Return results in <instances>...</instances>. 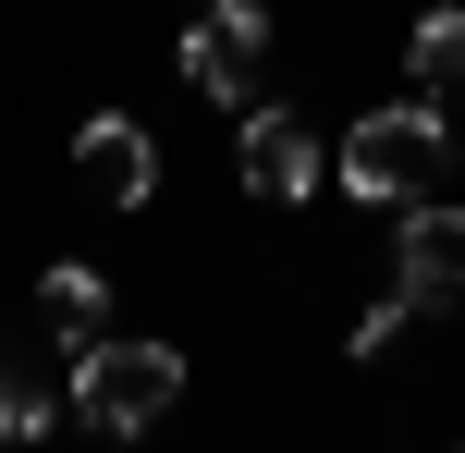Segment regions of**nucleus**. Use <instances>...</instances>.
Returning a JSON list of instances; mask_svg holds the SVG:
<instances>
[{"label": "nucleus", "mask_w": 465, "mask_h": 453, "mask_svg": "<svg viewBox=\"0 0 465 453\" xmlns=\"http://www.w3.org/2000/svg\"><path fill=\"white\" fill-rule=\"evenodd\" d=\"M441 147H453V123L429 111V98H392V111H368V123L343 135L331 184H343L355 209H417V196H429V172H441Z\"/></svg>", "instance_id": "obj_1"}, {"label": "nucleus", "mask_w": 465, "mask_h": 453, "mask_svg": "<svg viewBox=\"0 0 465 453\" xmlns=\"http://www.w3.org/2000/svg\"><path fill=\"white\" fill-rule=\"evenodd\" d=\"M184 405V356L172 343H74V417L86 429H111V441H135V429H160V417Z\"/></svg>", "instance_id": "obj_2"}, {"label": "nucleus", "mask_w": 465, "mask_h": 453, "mask_svg": "<svg viewBox=\"0 0 465 453\" xmlns=\"http://www.w3.org/2000/svg\"><path fill=\"white\" fill-rule=\"evenodd\" d=\"M257 49H270V0H209V25H184V86L196 98H257Z\"/></svg>", "instance_id": "obj_3"}, {"label": "nucleus", "mask_w": 465, "mask_h": 453, "mask_svg": "<svg viewBox=\"0 0 465 453\" xmlns=\"http://www.w3.org/2000/svg\"><path fill=\"white\" fill-rule=\"evenodd\" d=\"M331 160L319 135H306V111H270V98H245V196H270V209H294V196H319Z\"/></svg>", "instance_id": "obj_4"}, {"label": "nucleus", "mask_w": 465, "mask_h": 453, "mask_svg": "<svg viewBox=\"0 0 465 453\" xmlns=\"http://www.w3.org/2000/svg\"><path fill=\"white\" fill-rule=\"evenodd\" d=\"M74 184H86L98 209H147V184H160V147H147V123L98 111L86 135H74Z\"/></svg>", "instance_id": "obj_5"}, {"label": "nucleus", "mask_w": 465, "mask_h": 453, "mask_svg": "<svg viewBox=\"0 0 465 453\" xmlns=\"http://www.w3.org/2000/svg\"><path fill=\"white\" fill-rule=\"evenodd\" d=\"M392 270L429 294V307H465V209H404V233H392Z\"/></svg>", "instance_id": "obj_6"}, {"label": "nucleus", "mask_w": 465, "mask_h": 453, "mask_svg": "<svg viewBox=\"0 0 465 453\" xmlns=\"http://www.w3.org/2000/svg\"><path fill=\"white\" fill-rule=\"evenodd\" d=\"M404 74H417V98H429V111H465V0H441V13H429L417 25V49H404Z\"/></svg>", "instance_id": "obj_7"}, {"label": "nucleus", "mask_w": 465, "mask_h": 453, "mask_svg": "<svg viewBox=\"0 0 465 453\" xmlns=\"http://www.w3.org/2000/svg\"><path fill=\"white\" fill-rule=\"evenodd\" d=\"M74 405V368L49 380L37 356H0V441H49V417Z\"/></svg>", "instance_id": "obj_8"}, {"label": "nucleus", "mask_w": 465, "mask_h": 453, "mask_svg": "<svg viewBox=\"0 0 465 453\" xmlns=\"http://www.w3.org/2000/svg\"><path fill=\"white\" fill-rule=\"evenodd\" d=\"M37 319L86 343L98 319H111V282H98V258H62V270H37Z\"/></svg>", "instance_id": "obj_9"}, {"label": "nucleus", "mask_w": 465, "mask_h": 453, "mask_svg": "<svg viewBox=\"0 0 465 453\" xmlns=\"http://www.w3.org/2000/svg\"><path fill=\"white\" fill-rule=\"evenodd\" d=\"M417 319H429V294H417V282H392V294H380L368 319H355V368H368V356H392V343L417 331Z\"/></svg>", "instance_id": "obj_10"}]
</instances>
